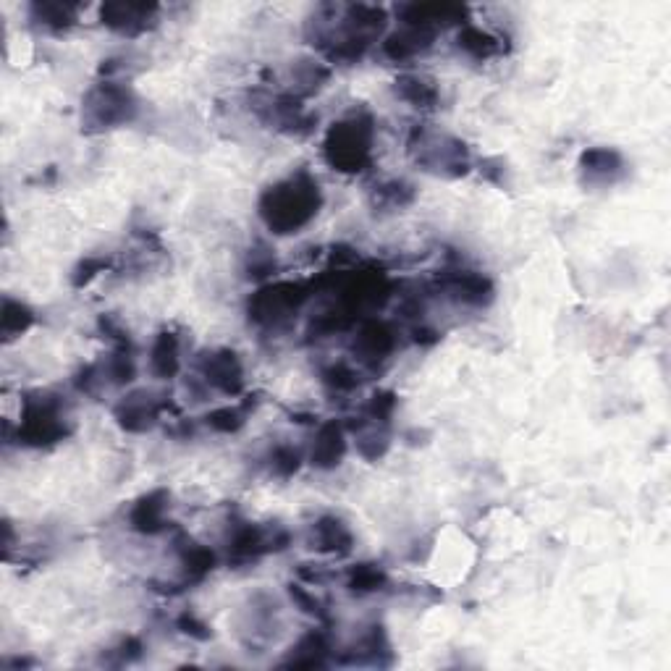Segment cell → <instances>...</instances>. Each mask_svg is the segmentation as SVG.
<instances>
[{
	"label": "cell",
	"instance_id": "17",
	"mask_svg": "<svg viewBox=\"0 0 671 671\" xmlns=\"http://www.w3.org/2000/svg\"><path fill=\"white\" fill-rule=\"evenodd\" d=\"M346 457V430L341 422L328 420L320 425L310 451V464L318 470H333Z\"/></svg>",
	"mask_w": 671,
	"mask_h": 671
},
{
	"label": "cell",
	"instance_id": "23",
	"mask_svg": "<svg viewBox=\"0 0 671 671\" xmlns=\"http://www.w3.org/2000/svg\"><path fill=\"white\" fill-rule=\"evenodd\" d=\"M457 48L462 50L464 56L475 58V61H488V58L499 56L501 42L499 37H493L491 32L467 24V27H462V32L457 35Z\"/></svg>",
	"mask_w": 671,
	"mask_h": 671
},
{
	"label": "cell",
	"instance_id": "16",
	"mask_svg": "<svg viewBox=\"0 0 671 671\" xmlns=\"http://www.w3.org/2000/svg\"><path fill=\"white\" fill-rule=\"evenodd\" d=\"M399 16H402L404 24L409 27H422V29H433L441 24H457L467 16V8L457 6V3H407V6L399 8Z\"/></svg>",
	"mask_w": 671,
	"mask_h": 671
},
{
	"label": "cell",
	"instance_id": "6",
	"mask_svg": "<svg viewBox=\"0 0 671 671\" xmlns=\"http://www.w3.org/2000/svg\"><path fill=\"white\" fill-rule=\"evenodd\" d=\"M289 543V533L286 530H268L260 525H236L234 533L229 538V561L234 564H250L260 556L270 554V551H281Z\"/></svg>",
	"mask_w": 671,
	"mask_h": 671
},
{
	"label": "cell",
	"instance_id": "7",
	"mask_svg": "<svg viewBox=\"0 0 671 671\" xmlns=\"http://www.w3.org/2000/svg\"><path fill=\"white\" fill-rule=\"evenodd\" d=\"M197 370L202 381L226 396H236L244 391V367L234 349H210L197 357Z\"/></svg>",
	"mask_w": 671,
	"mask_h": 671
},
{
	"label": "cell",
	"instance_id": "3",
	"mask_svg": "<svg viewBox=\"0 0 671 671\" xmlns=\"http://www.w3.org/2000/svg\"><path fill=\"white\" fill-rule=\"evenodd\" d=\"M137 111L139 100L129 87L116 82H100L84 97L82 124L87 132H108L116 126L132 124Z\"/></svg>",
	"mask_w": 671,
	"mask_h": 671
},
{
	"label": "cell",
	"instance_id": "11",
	"mask_svg": "<svg viewBox=\"0 0 671 671\" xmlns=\"http://www.w3.org/2000/svg\"><path fill=\"white\" fill-rule=\"evenodd\" d=\"M425 168L443 173V176H464L470 171V155L464 142L454 137H441L433 142H422V158H417Z\"/></svg>",
	"mask_w": 671,
	"mask_h": 671
},
{
	"label": "cell",
	"instance_id": "28",
	"mask_svg": "<svg viewBox=\"0 0 671 671\" xmlns=\"http://www.w3.org/2000/svg\"><path fill=\"white\" fill-rule=\"evenodd\" d=\"M134 375H137V365H134L132 346H129V341H121L116 352L111 354L108 365H105V378L116 386H126V383L134 381Z\"/></svg>",
	"mask_w": 671,
	"mask_h": 671
},
{
	"label": "cell",
	"instance_id": "14",
	"mask_svg": "<svg viewBox=\"0 0 671 671\" xmlns=\"http://www.w3.org/2000/svg\"><path fill=\"white\" fill-rule=\"evenodd\" d=\"M310 546L315 548L318 554L346 556L352 554L354 535L344 519L336 517V514H323V517L315 519V525H312Z\"/></svg>",
	"mask_w": 671,
	"mask_h": 671
},
{
	"label": "cell",
	"instance_id": "37",
	"mask_svg": "<svg viewBox=\"0 0 671 671\" xmlns=\"http://www.w3.org/2000/svg\"><path fill=\"white\" fill-rule=\"evenodd\" d=\"M113 653L118 656V664H132V661L142 656V643H139L137 637H124Z\"/></svg>",
	"mask_w": 671,
	"mask_h": 671
},
{
	"label": "cell",
	"instance_id": "29",
	"mask_svg": "<svg viewBox=\"0 0 671 671\" xmlns=\"http://www.w3.org/2000/svg\"><path fill=\"white\" fill-rule=\"evenodd\" d=\"M328 77H331V71H328L323 63H315V61L297 63V69H294L297 97H305V95H312V92H318L320 87L328 82Z\"/></svg>",
	"mask_w": 671,
	"mask_h": 671
},
{
	"label": "cell",
	"instance_id": "24",
	"mask_svg": "<svg viewBox=\"0 0 671 671\" xmlns=\"http://www.w3.org/2000/svg\"><path fill=\"white\" fill-rule=\"evenodd\" d=\"M32 19L40 21L42 27L66 32V29L77 24V6H66V3H35L32 6Z\"/></svg>",
	"mask_w": 671,
	"mask_h": 671
},
{
	"label": "cell",
	"instance_id": "4",
	"mask_svg": "<svg viewBox=\"0 0 671 671\" xmlns=\"http://www.w3.org/2000/svg\"><path fill=\"white\" fill-rule=\"evenodd\" d=\"M310 286L294 284V281H278V284L260 286L247 302V315L255 326L278 328L289 323L291 315L302 310L310 299Z\"/></svg>",
	"mask_w": 671,
	"mask_h": 671
},
{
	"label": "cell",
	"instance_id": "20",
	"mask_svg": "<svg viewBox=\"0 0 671 671\" xmlns=\"http://www.w3.org/2000/svg\"><path fill=\"white\" fill-rule=\"evenodd\" d=\"M150 370L160 381H171L181 370L179 357V336L173 331H160L155 339L153 349H150Z\"/></svg>",
	"mask_w": 671,
	"mask_h": 671
},
{
	"label": "cell",
	"instance_id": "10",
	"mask_svg": "<svg viewBox=\"0 0 671 671\" xmlns=\"http://www.w3.org/2000/svg\"><path fill=\"white\" fill-rule=\"evenodd\" d=\"M155 14L158 6L153 3H105L100 8V19L108 29L118 32V35L137 37L155 24Z\"/></svg>",
	"mask_w": 671,
	"mask_h": 671
},
{
	"label": "cell",
	"instance_id": "1",
	"mask_svg": "<svg viewBox=\"0 0 671 671\" xmlns=\"http://www.w3.org/2000/svg\"><path fill=\"white\" fill-rule=\"evenodd\" d=\"M323 208V192L318 179L307 171H297L286 179L270 184L257 202V213L265 229L278 236L299 234L315 221Z\"/></svg>",
	"mask_w": 671,
	"mask_h": 671
},
{
	"label": "cell",
	"instance_id": "35",
	"mask_svg": "<svg viewBox=\"0 0 671 671\" xmlns=\"http://www.w3.org/2000/svg\"><path fill=\"white\" fill-rule=\"evenodd\" d=\"M289 593H291V601L297 603L302 611H307V614H312V616H326V611H323V603H320L312 593H307L305 588H299V585H291Z\"/></svg>",
	"mask_w": 671,
	"mask_h": 671
},
{
	"label": "cell",
	"instance_id": "13",
	"mask_svg": "<svg viewBox=\"0 0 671 671\" xmlns=\"http://www.w3.org/2000/svg\"><path fill=\"white\" fill-rule=\"evenodd\" d=\"M171 493L166 488H155V491L145 493L134 501L132 512H129V525L132 530L142 535H160L168 527L166 512Z\"/></svg>",
	"mask_w": 671,
	"mask_h": 671
},
{
	"label": "cell",
	"instance_id": "25",
	"mask_svg": "<svg viewBox=\"0 0 671 671\" xmlns=\"http://www.w3.org/2000/svg\"><path fill=\"white\" fill-rule=\"evenodd\" d=\"M32 326H35V312L29 310L27 305H21V302H16V299H6V302H3V318H0V328H3L6 341L16 339V336H21V333H27Z\"/></svg>",
	"mask_w": 671,
	"mask_h": 671
},
{
	"label": "cell",
	"instance_id": "34",
	"mask_svg": "<svg viewBox=\"0 0 671 671\" xmlns=\"http://www.w3.org/2000/svg\"><path fill=\"white\" fill-rule=\"evenodd\" d=\"M176 627H179L184 635L192 637V640H210V637H213V630L202 622L200 616L192 614V611H184V614L176 619Z\"/></svg>",
	"mask_w": 671,
	"mask_h": 671
},
{
	"label": "cell",
	"instance_id": "2",
	"mask_svg": "<svg viewBox=\"0 0 671 671\" xmlns=\"http://www.w3.org/2000/svg\"><path fill=\"white\" fill-rule=\"evenodd\" d=\"M373 118L367 113H354L341 118L326 132L323 158L339 173H362L373 166Z\"/></svg>",
	"mask_w": 671,
	"mask_h": 671
},
{
	"label": "cell",
	"instance_id": "22",
	"mask_svg": "<svg viewBox=\"0 0 671 671\" xmlns=\"http://www.w3.org/2000/svg\"><path fill=\"white\" fill-rule=\"evenodd\" d=\"M179 559L181 567H184V582H200L210 575L215 569V554L208 546H200L194 543L192 538H184V543L179 546Z\"/></svg>",
	"mask_w": 671,
	"mask_h": 671
},
{
	"label": "cell",
	"instance_id": "26",
	"mask_svg": "<svg viewBox=\"0 0 671 671\" xmlns=\"http://www.w3.org/2000/svg\"><path fill=\"white\" fill-rule=\"evenodd\" d=\"M412 200H415V189H412V184H407L402 179L386 181L381 187H375L373 192V205L381 210L407 208Z\"/></svg>",
	"mask_w": 671,
	"mask_h": 671
},
{
	"label": "cell",
	"instance_id": "8",
	"mask_svg": "<svg viewBox=\"0 0 671 671\" xmlns=\"http://www.w3.org/2000/svg\"><path fill=\"white\" fill-rule=\"evenodd\" d=\"M396 349V333L388 326L386 320H362L354 336L352 352L357 354V360L367 367H375L386 362Z\"/></svg>",
	"mask_w": 671,
	"mask_h": 671
},
{
	"label": "cell",
	"instance_id": "21",
	"mask_svg": "<svg viewBox=\"0 0 671 671\" xmlns=\"http://www.w3.org/2000/svg\"><path fill=\"white\" fill-rule=\"evenodd\" d=\"M328 653H331V643H328L326 632H307L305 637H299V643L291 648L289 658L284 661V666H326L328 664Z\"/></svg>",
	"mask_w": 671,
	"mask_h": 671
},
{
	"label": "cell",
	"instance_id": "19",
	"mask_svg": "<svg viewBox=\"0 0 671 671\" xmlns=\"http://www.w3.org/2000/svg\"><path fill=\"white\" fill-rule=\"evenodd\" d=\"M394 90L404 103H409L417 111H433L438 105V97H441L436 82L428 77H420V74H402L394 82Z\"/></svg>",
	"mask_w": 671,
	"mask_h": 671
},
{
	"label": "cell",
	"instance_id": "32",
	"mask_svg": "<svg viewBox=\"0 0 671 671\" xmlns=\"http://www.w3.org/2000/svg\"><path fill=\"white\" fill-rule=\"evenodd\" d=\"M302 467V454L291 446H276L270 454V470L278 478H291Z\"/></svg>",
	"mask_w": 671,
	"mask_h": 671
},
{
	"label": "cell",
	"instance_id": "27",
	"mask_svg": "<svg viewBox=\"0 0 671 671\" xmlns=\"http://www.w3.org/2000/svg\"><path fill=\"white\" fill-rule=\"evenodd\" d=\"M386 572H383L378 564H357V567L349 572V582L346 588L352 590L354 595H367V593H378V590L386 588Z\"/></svg>",
	"mask_w": 671,
	"mask_h": 671
},
{
	"label": "cell",
	"instance_id": "31",
	"mask_svg": "<svg viewBox=\"0 0 671 671\" xmlns=\"http://www.w3.org/2000/svg\"><path fill=\"white\" fill-rule=\"evenodd\" d=\"M323 383H326L331 391H336V394H349V391H354V388L360 386V375L354 373L346 362H336V365H331L326 373H323Z\"/></svg>",
	"mask_w": 671,
	"mask_h": 671
},
{
	"label": "cell",
	"instance_id": "18",
	"mask_svg": "<svg viewBox=\"0 0 671 671\" xmlns=\"http://www.w3.org/2000/svg\"><path fill=\"white\" fill-rule=\"evenodd\" d=\"M433 40H436V32L433 29H422V27H409L404 24V29L388 35L383 40V53L386 58H391L394 63L412 61V58L422 56L433 48Z\"/></svg>",
	"mask_w": 671,
	"mask_h": 671
},
{
	"label": "cell",
	"instance_id": "36",
	"mask_svg": "<svg viewBox=\"0 0 671 671\" xmlns=\"http://www.w3.org/2000/svg\"><path fill=\"white\" fill-rule=\"evenodd\" d=\"M105 268H108V260H103V257H87V260L77 268V273H74V286L90 284L92 278H95L97 273H103Z\"/></svg>",
	"mask_w": 671,
	"mask_h": 671
},
{
	"label": "cell",
	"instance_id": "5",
	"mask_svg": "<svg viewBox=\"0 0 671 671\" xmlns=\"http://www.w3.org/2000/svg\"><path fill=\"white\" fill-rule=\"evenodd\" d=\"M66 436H69V422L56 396H29L21 412L19 441L27 446H50Z\"/></svg>",
	"mask_w": 671,
	"mask_h": 671
},
{
	"label": "cell",
	"instance_id": "15",
	"mask_svg": "<svg viewBox=\"0 0 671 671\" xmlns=\"http://www.w3.org/2000/svg\"><path fill=\"white\" fill-rule=\"evenodd\" d=\"M580 173L585 184L609 187V184L622 179L624 158L616 150H609V147H593V150L582 153Z\"/></svg>",
	"mask_w": 671,
	"mask_h": 671
},
{
	"label": "cell",
	"instance_id": "33",
	"mask_svg": "<svg viewBox=\"0 0 671 671\" xmlns=\"http://www.w3.org/2000/svg\"><path fill=\"white\" fill-rule=\"evenodd\" d=\"M247 276L250 278H263L270 276L276 270V255L268 250V247H260V250L250 252V260H247Z\"/></svg>",
	"mask_w": 671,
	"mask_h": 671
},
{
	"label": "cell",
	"instance_id": "9",
	"mask_svg": "<svg viewBox=\"0 0 671 671\" xmlns=\"http://www.w3.org/2000/svg\"><path fill=\"white\" fill-rule=\"evenodd\" d=\"M163 409H166V402H160L153 391H134L116 404L113 417L129 433H145L160 420Z\"/></svg>",
	"mask_w": 671,
	"mask_h": 671
},
{
	"label": "cell",
	"instance_id": "30",
	"mask_svg": "<svg viewBox=\"0 0 671 671\" xmlns=\"http://www.w3.org/2000/svg\"><path fill=\"white\" fill-rule=\"evenodd\" d=\"M247 412H250V404H244V407H221L210 412L205 420H208V428H213L215 433H236V430L244 428Z\"/></svg>",
	"mask_w": 671,
	"mask_h": 671
},
{
	"label": "cell",
	"instance_id": "12",
	"mask_svg": "<svg viewBox=\"0 0 671 671\" xmlns=\"http://www.w3.org/2000/svg\"><path fill=\"white\" fill-rule=\"evenodd\" d=\"M441 289L454 302L470 307H485L493 299V291H496L491 278L475 273V270H457V273L441 278Z\"/></svg>",
	"mask_w": 671,
	"mask_h": 671
}]
</instances>
